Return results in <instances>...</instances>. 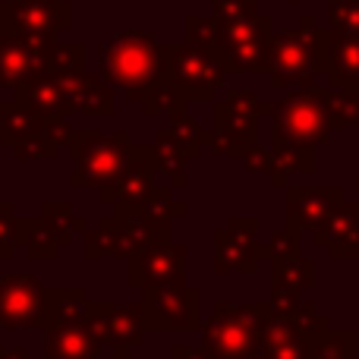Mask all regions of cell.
Instances as JSON below:
<instances>
[{
    "mask_svg": "<svg viewBox=\"0 0 359 359\" xmlns=\"http://www.w3.org/2000/svg\"><path fill=\"white\" fill-rule=\"evenodd\" d=\"M126 284L133 290H151L164 284H186V246L183 243H158L149 252L126 262Z\"/></svg>",
    "mask_w": 359,
    "mask_h": 359,
    "instance_id": "2e32d148",
    "label": "cell"
},
{
    "mask_svg": "<svg viewBox=\"0 0 359 359\" xmlns=\"http://www.w3.org/2000/svg\"><path fill=\"white\" fill-rule=\"evenodd\" d=\"M145 328L155 334H189L202 328V290L189 284L151 287L142 297Z\"/></svg>",
    "mask_w": 359,
    "mask_h": 359,
    "instance_id": "9c48e42d",
    "label": "cell"
},
{
    "mask_svg": "<svg viewBox=\"0 0 359 359\" xmlns=\"http://www.w3.org/2000/svg\"><path fill=\"white\" fill-rule=\"evenodd\" d=\"M312 236L331 259H359V202H344Z\"/></svg>",
    "mask_w": 359,
    "mask_h": 359,
    "instance_id": "d6986e66",
    "label": "cell"
},
{
    "mask_svg": "<svg viewBox=\"0 0 359 359\" xmlns=\"http://www.w3.org/2000/svg\"><path fill=\"white\" fill-rule=\"evenodd\" d=\"M265 259H271V265L299 259V230L290 227V224L280 227V230H274L271 240L265 243Z\"/></svg>",
    "mask_w": 359,
    "mask_h": 359,
    "instance_id": "836d02e7",
    "label": "cell"
},
{
    "mask_svg": "<svg viewBox=\"0 0 359 359\" xmlns=\"http://www.w3.org/2000/svg\"><path fill=\"white\" fill-rule=\"evenodd\" d=\"M230 69L217 54L196 44H161V73L158 86L177 92L180 98L189 101H211L217 88L224 86Z\"/></svg>",
    "mask_w": 359,
    "mask_h": 359,
    "instance_id": "277c9868",
    "label": "cell"
},
{
    "mask_svg": "<svg viewBox=\"0 0 359 359\" xmlns=\"http://www.w3.org/2000/svg\"><path fill=\"white\" fill-rule=\"evenodd\" d=\"M130 151L133 145L126 130H114V133L76 130V136L69 139V155H73V180L69 183L76 189H101V186L114 183L123 174Z\"/></svg>",
    "mask_w": 359,
    "mask_h": 359,
    "instance_id": "8992f818",
    "label": "cell"
},
{
    "mask_svg": "<svg viewBox=\"0 0 359 359\" xmlns=\"http://www.w3.org/2000/svg\"><path fill=\"white\" fill-rule=\"evenodd\" d=\"M356 186H359V177H356Z\"/></svg>",
    "mask_w": 359,
    "mask_h": 359,
    "instance_id": "ee69618b",
    "label": "cell"
},
{
    "mask_svg": "<svg viewBox=\"0 0 359 359\" xmlns=\"http://www.w3.org/2000/svg\"><path fill=\"white\" fill-rule=\"evenodd\" d=\"M280 4H287V0H280Z\"/></svg>",
    "mask_w": 359,
    "mask_h": 359,
    "instance_id": "f6af8a7d",
    "label": "cell"
},
{
    "mask_svg": "<svg viewBox=\"0 0 359 359\" xmlns=\"http://www.w3.org/2000/svg\"><path fill=\"white\" fill-rule=\"evenodd\" d=\"M268 359H312V353H309V341H297V344H290V347L278 350V353L268 356Z\"/></svg>",
    "mask_w": 359,
    "mask_h": 359,
    "instance_id": "ab89813d",
    "label": "cell"
},
{
    "mask_svg": "<svg viewBox=\"0 0 359 359\" xmlns=\"http://www.w3.org/2000/svg\"><path fill=\"white\" fill-rule=\"evenodd\" d=\"M69 86V98H73V111H82L88 117H111L114 114V92L107 88L104 79H95L88 73L63 76Z\"/></svg>",
    "mask_w": 359,
    "mask_h": 359,
    "instance_id": "484cf974",
    "label": "cell"
},
{
    "mask_svg": "<svg viewBox=\"0 0 359 359\" xmlns=\"http://www.w3.org/2000/svg\"><path fill=\"white\" fill-rule=\"evenodd\" d=\"M92 303L95 299H88V293L82 287H48V293H44V312H41V331L88 325Z\"/></svg>",
    "mask_w": 359,
    "mask_h": 359,
    "instance_id": "ffe728a7",
    "label": "cell"
},
{
    "mask_svg": "<svg viewBox=\"0 0 359 359\" xmlns=\"http://www.w3.org/2000/svg\"><path fill=\"white\" fill-rule=\"evenodd\" d=\"M114 359H136V356H130V353H123V356H114Z\"/></svg>",
    "mask_w": 359,
    "mask_h": 359,
    "instance_id": "b9f144b4",
    "label": "cell"
},
{
    "mask_svg": "<svg viewBox=\"0 0 359 359\" xmlns=\"http://www.w3.org/2000/svg\"><path fill=\"white\" fill-rule=\"evenodd\" d=\"M88 331L98 337L104 347L114 350V356L133 353L145 344V306L142 299L136 303H111V299H95Z\"/></svg>",
    "mask_w": 359,
    "mask_h": 359,
    "instance_id": "8fae6325",
    "label": "cell"
},
{
    "mask_svg": "<svg viewBox=\"0 0 359 359\" xmlns=\"http://www.w3.org/2000/svg\"><path fill=\"white\" fill-rule=\"evenodd\" d=\"M325 76L334 88H359V35L325 29Z\"/></svg>",
    "mask_w": 359,
    "mask_h": 359,
    "instance_id": "44dd1931",
    "label": "cell"
},
{
    "mask_svg": "<svg viewBox=\"0 0 359 359\" xmlns=\"http://www.w3.org/2000/svg\"><path fill=\"white\" fill-rule=\"evenodd\" d=\"M328 4H337V0H328Z\"/></svg>",
    "mask_w": 359,
    "mask_h": 359,
    "instance_id": "7bdbcfd3",
    "label": "cell"
},
{
    "mask_svg": "<svg viewBox=\"0 0 359 359\" xmlns=\"http://www.w3.org/2000/svg\"><path fill=\"white\" fill-rule=\"evenodd\" d=\"M13 155L22 158V161H44V158L50 161V158H57V145L48 136H38V139H29V142L13 145Z\"/></svg>",
    "mask_w": 359,
    "mask_h": 359,
    "instance_id": "8d00e7d4",
    "label": "cell"
},
{
    "mask_svg": "<svg viewBox=\"0 0 359 359\" xmlns=\"http://www.w3.org/2000/svg\"><path fill=\"white\" fill-rule=\"evenodd\" d=\"M57 48L50 38H25L0 29V92H19L32 79L54 73Z\"/></svg>",
    "mask_w": 359,
    "mask_h": 359,
    "instance_id": "30bf717a",
    "label": "cell"
},
{
    "mask_svg": "<svg viewBox=\"0 0 359 359\" xmlns=\"http://www.w3.org/2000/svg\"><path fill=\"white\" fill-rule=\"evenodd\" d=\"M19 98H25L41 117L48 120H67L73 114V98H69V86L60 73H44L32 79L25 88H19Z\"/></svg>",
    "mask_w": 359,
    "mask_h": 359,
    "instance_id": "7402d4cb",
    "label": "cell"
},
{
    "mask_svg": "<svg viewBox=\"0 0 359 359\" xmlns=\"http://www.w3.org/2000/svg\"><path fill=\"white\" fill-rule=\"evenodd\" d=\"M155 174H158L155 145H133L123 174L114 180V183L98 189L101 202L114 205V208H130V205L142 202V198L151 196V189H155Z\"/></svg>",
    "mask_w": 359,
    "mask_h": 359,
    "instance_id": "e0dca14e",
    "label": "cell"
},
{
    "mask_svg": "<svg viewBox=\"0 0 359 359\" xmlns=\"http://www.w3.org/2000/svg\"><path fill=\"white\" fill-rule=\"evenodd\" d=\"M344 198L341 186H287V198H284V211H287V224L297 227L299 233H316L331 215H334Z\"/></svg>",
    "mask_w": 359,
    "mask_h": 359,
    "instance_id": "ac0fdd59",
    "label": "cell"
},
{
    "mask_svg": "<svg viewBox=\"0 0 359 359\" xmlns=\"http://www.w3.org/2000/svg\"><path fill=\"white\" fill-rule=\"evenodd\" d=\"M161 136H168L170 142L177 145L180 151H183L186 158H198V151H202V145H208V133L202 130V126H196L186 114H180V117L170 120L168 130H161Z\"/></svg>",
    "mask_w": 359,
    "mask_h": 359,
    "instance_id": "1f68e13d",
    "label": "cell"
},
{
    "mask_svg": "<svg viewBox=\"0 0 359 359\" xmlns=\"http://www.w3.org/2000/svg\"><path fill=\"white\" fill-rule=\"evenodd\" d=\"M316 73H325V29L303 16L297 29L274 35L268 76L274 88H309Z\"/></svg>",
    "mask_w": 359,
    "mask_h": 359,
    "instance_id": "3957f363",
    "label": "cell"
},
{
    "mask_svg": "<svg viewBox=\"0 0 359 359\" xmlns=\"http://www.w3.org/2000/svg\"><path fill=\"white\" fill-rule=\"evenodd\" d=\"M104 344L88 331V325L44 331V359H104Z\"/></svg>",
    "mask_w": 359,
    "mask_h": 359,
    "instance_id": "603a6c76",
    "label": "cell"
},
{
    "mask_svg": "<svg viewBox=\"0 0 359 359\" xmlns=\"http://www.w3.org/2000/svg\"><path fill=\"white\" fill-rule=\"evenodd\" d=\"M16 227H19V215L10 202H0V262H10L19 249L16 240Z\"/></svg>",
    "mask_w": 359,
    "mask_h": 359,
    "instance_id": "e575fe53",
    "label": "cell"
},
{
    "mask_svg": "<svg viewBox=\"0 0 359 359\" xmlns=\"http://www.w3.org/2000/svg\"><path fill=\"white\" fill-rule=\"evenodd\" d=\"M274 19L265 13L243 19H217L215 16V48L230 73H268L274 44Z\"/></svg>",
    "mask_w": 359,
    "mask_h": 359,
    "instance_id": "5b68a950",
    "label": "cell"
},
{
    "mask_svg": "<svg viewBox=\"0 0 359 359\" xmlns=\"http://www.w3.org/2000/svg\"><path fill=\"white\" fill-rule=\"evenodd\" d=\"M211 243H215V265H211L215 274H255L259 262L265 259V246L259 243V217L252 215H230L227 227L215 230Z\"/></svg>",
    "mask_w": 359,
    "mask_h": 359,
    "instance_id": "7c38bea8",
    "label": "cell"
},
{
    "mask_svg": "<svg viewBox=\"0 0 359 359\" xmlns=\"http://www.w3.org/2000/svg\"><path fill=\"white\" fill-rule=\"evenodd\" d=\"M48 130V117L35 111L25 98H13L4 101V114H0V142L6 145H19V142H29V139L44 136Z\"/></svg>",
    "mask_w": 359,
    "mask_h": 359,
    "instance_id": "cb8c5ba5",
    "label": "cell"
},
{
    "mask_svg": "<svg viewBox=\"0 0 359 359\" xmlns=\"http://www.w3.org/2000/svg\"><path fill=\"white\" fill-rule=\"evenodd\" d=\"M271 107L262 104L255 92H233L215 104V130L208 133V145L224 158H243L255 145V123Z\"/></svg>",
    "mask_w": 359,
    "mask_h": 359,
    "instance_id": "ba28073f",
    "label": "cell"
},
{
    "mask_svg": "<svg viewBox=\"0 0 359 359\" xmlns=\"http://www.w3.org/2000/svg\"><path fill=\"white\" fill-rule=\"evenodd\" d=\"M297 341H303V337H299L297 328H293V318L274 309L271 316H268V322L262 325V331H259V359L274 356L278 350L290 347V344H297Z\"/></svg>",
    "mask_w": 359,
    "mask_h": 359,
    "instance_id": "4dcf8cb0",
    "label": "cell"
},
{
    "mask_svg": "<svg viewBox=\"0 0 359 359\" xmlns=\"http://www.w3.org/2000/svg\"><path fill=\"white\" fill-rule=\"evenodd\" d=\"M312 359H359V334L350 328H328L309 344Z\"/></svg>",
    "mask_w": 359,
    "mask_h": 359,
    "instance_id": "f546056e",
    "label": "cell"
},
{
    "mask_svg": "<svg viewBox=\"0 0 359 359\" xmlns=\"http://www.w3.org/2000/svg\"><path fill=\"white\" fill-rule=\"evenodd\" d=\"M44 293H48V287L35 274H0V331L41 328Z\"/></svg>",
    "mask_w": 359,
    "mask_h": 359,
    "instance_id": "5bb4252c",
    "label": "cell"
},
{
    "mask_svg": "<svg viewBox=\"0 0 359 359\" xmlns=\"http://www.w3.org/2000/svg\"><path fill=\"white\" fill-rule=\"evenodd\" d=\"M142 111L149 114V117H180V114L186 111V101L180 98L177 92H170V88L164 86H151L149 92H145L142 98Z\"/></svg>",
    "mask_w": 359,
    "mask_h": 359,
    "instance_id": "d6a6232c",
    "label": "cell"
},
{
    "mask_svg": "<svg viewBox=\"0 0 359 359\" xmlns=\"http://www.w3.org/2000/svg\"><path fill=\"white\" fill-rule=\"evenodd\" d=\"M243 164H246V170H255V174H271V168H274V155H271V149H262L259 142L252 145V149L246 151V155L240 158Z\"/></svg>",
    "mask_w": 359,
    "mask_h": 359,
    "instance_id": "74e56055",
    "label": "cell"
},
{
    "mask_svg": "<svg viewBox=\"0 0 359 359\" xmlns=\"http://www.w3.org/2000/svg\"><path fill=\"white\" fill-rule=\"evenodd\" d=\"M16 240H19V246L29 252V259H38V262H54L57 252L63 249L60 243H57L54 230L41 221V215H22L19 217Z\"/></svg>",
    "mask_w": 359,
    "mask_h": 359,
    "instance_id": "4316f807",
    "label": "cell"
},
{
    "mask_svg": "<svg viewBox=\"0 0 359 359\" xmlns=\"http://www.w3.org/2000/svg\"><path fill=\"white\" fill-rule=\"evenodd\" d=\"M328 29L347 32V35H359V0H337L328 10Z\"/></svg>",
    "mask_w": 359,
    "mask_h": 359,
    "instance_id": "d590c367",
    "label": "cell"
},
{
    "mask_svg": "<svg viewBox=\"0 0 359 359\" xmlns=\"http://www.w3.org/2000/svg\"><path fill=\"white\" fill-rule=\"evenodd\" d=\"M170 359H217L215 353H211L208 347H189V344H174L170 347Z\"/></svg>",
    "mask_w": 359,
    "mask_h": 359,
    "instance_id": "f35d334b",
    "label": "cell"
},
{
    "mask_svg": "<svg viewBox=\"0 0 359 359\" xmlns=\"http://www.w3.org/2000/svg\"><path fill=\"white\" fill-rule=\"evenodd\" d=\"M41 221L54 230V236H57L60 246H69L76 236L88 230V221L82 215H76L73 205H67V202H44L41 205Z\"/></svg>",
    "mask_w": 359,
    "mask_h": 359,
    "instance_id": "83f0119b",
    "label": "cell"
},
{
    "mask_svg": "<svg viewBox=\"0 0 359 359\" xmlns=\"http://www.w3.org/2000/svg\"><path fill=\"white\" fill-rule=\"evenodd\" d=\"M202 347L217 359H259V337L240 322L236 303L217 299L202 322Z\"/></svg>",
    "mask_w": 359,
    "mask_h": 359,
    "instance_id": "9a60e30c",
    "label": "cell"
},
{
    "mask_svg": "<svg viewBox=\"0 0 359 359\" xmlns=\"http://www.w3.org/2000/svg\"><path fill=\"white\" fill-rule=\"evenodd\" d=\"M170 227H155V224L130 221L120 215H104L95 230H86V259L95 262L101 255L133 262L136 255L149 252L151 246L170 240Z\"/></svg>",
    "mask_w": 359,
    "mask_h": 359,
    "instance_id": "52a82bcc",
    "label": "cell"
},
{
    "mask_svg": "<svg viewBox=\"0 0 359 359\" xmlns=\"http://www.w3.org/2000/svg\"><path fill=\"white\" fill-rule=\"evenodd\" d=\"M73 25L69 0H4L0 4V29L25 38H50Z\"/></svg>",
    "mask_w": 359,
    "mask_h": 359,
    "instance_id": "4fadbf2b",
    "label": "cell"
},
{
    "mask_svg": "<svg viewBox=\"0 0 359 359\" xmlns=\"http://www.w3.org/2000/svg\"><path fill=\"white\" fill-rule=\"evenodd\" d=\"M161 73V44L151 32L123 29L101 50V79L130 88L133 101H142Z\"/></svg>",
    "mask_w": 359,
    "mask_h": 359,
    "instance_id": "7a4b0ae2",
    "label": "cell"
},
{
    "mask_svg": "<svg viewBox=\"0 0 359 359\" xmlns=\"http://www.w3.org/2000/svg\"><path fill=\"white\" fill-rule=\"evenodd\" d=\"M337 130L328 88H297L271 111V149H312L325 145Z\"/></svg>",
    "mask_w": 359,
    "mask_h": 359,
    "instance_id": "6da1fadb",
    "label": "cell"
},
{
    "mask_svg": "<svg viewBox=\"0 0 359 359\" xmlns=\"http://www.w3.org/2000/svg\"><path fill=\"white\" fill-rule=\"evenodd\" d=\"M0 359H38V356H32L25 347H0Z\"/></svg>",
    "mask_w": 359,
    "mask_h": 359,
    "instance_id": "60d3db41",
    "label": "cell"
},
{
    "mask_svg": "<svg viewBox=\"0 0 359 359\" xmlns=\"http://www.w3.org/2000/svg\"><path fill=\"white\" fill-rule=\"evenodd\" d=\"M114 215L130 217V221H142V224H155V227H170L174 230V221L186 215V205L174 198V189H151V196H145L142 202L130 205V208H117Z\"/></svg>",
    "mask_w": 359,
    "mask_h": 359,
    "instance_id": "d4e9b609",
    "label": "cell"
},
{
    "mask_svg": "<svg viewBox=\"0 0 359 359\" xmlns=\"http://www.w3.org/2000/svg\"><path fill=\"white\" fill-rule=\"evenodd\" d=\"M316 287V262L312 259H290L271 265V290H293L306 293Z\"/></svg>",
    "mask_w": 359,
    "mask_h": 359,
    "instance_id": "f1b7e54d",
    "label": "cell"
}]
</instances>
